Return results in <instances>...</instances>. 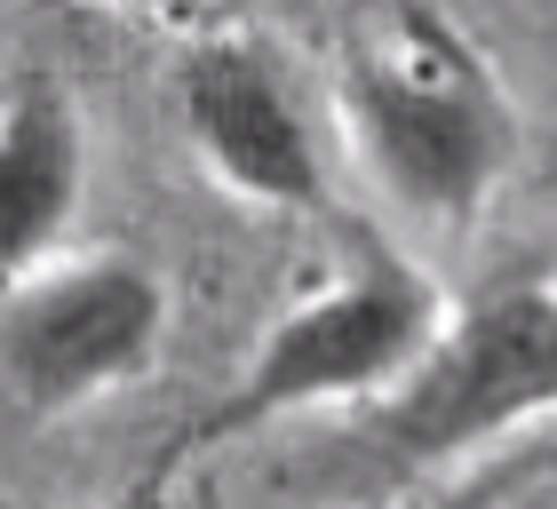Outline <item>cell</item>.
Wrapping results in <instances>:
<instances>
[{"mask_svg": "<svg viewBox=\"0 0 557 509\" xmlns=\"http://www.w3.org/2000/svg\"><path fill=\"white\" fill-rule=\"evenodd\" d=\"M96 509H136V501H96Z\"/></svg>", "mask_w": 557, "mask_h": 509, "instance_id": "7", "label": "cell"}, {"mask_svg": "<svg viewBox=\"0 0 557 509\" xmlns=\"http://www.w3.org/2000/svg\"><path fill=\"white\" fill-rule=\"evenodd\" d=\"M88 199V120L57 72L0 96V295L57 271Z\"/></svg>", "mask_w": 557, "mask_h": 509, "instance_id": "6", "label": "cell"}, {"mask_svg": "<svg viewBox=\"0 0 557 509\" xmlns=\"http://www.w3.org/2000/svg\"><path fill=\"white\" fill-rule=\"evenodd\" d=\"M168 287L128 254H81L0 295V382L24 414H81L160 359Z\"/></svg>", "mask_w": 557, "mask_h": 509, "instance_id": "4", "label": "cell"}, {"mask_svg": "<svg viewBox=\"0 0 557 509\" xmlns=\"http://www.w3.org/2000/svg\"><path fill=\"white\" fill-rule=\"evenodd\" d=\"M446 335V302L438 287L407 263V254H359L335 287L302 295L271 335L247 350V367L232 374L208 414H199L175 454H208L239 430L311 414V406H343V398H391L407 382L430 343Z\"/></svg>", "mask_w": 557, "mask_h": 509, "instance_id": "2", "label": "cell"}, {"mask_svg": "<svg viewBox=\"0 0 557 509\" xmlns=\"http://www.w3.org/2000/svg\"><path fill=\"white\" fill-rule=\"evenodd\" d=\"M542 414H557V287L525 278L446 319L430 359L374 406V454L430 470Z\"/></svg>", "mask_w": 557, "mask_h": 509, "instance_id": "3", "label": "cell"}, {"mask_svg": "<svg viewBox=\"0 0 557 509\" xmlns=\"http://www.w3.org/2000/svg\"><path fill=\"white\" fill-rule=\"evenodd\" d=\"M335 120L367 184L430 232H470L518 160V112L486 48L438 9L343 24Z\"/></svg>", "mask_w": 557, "mask_h": 509, "instance_id": "1", "label": "cell"}, {"mask_svg": "<svg viewBox=\"0 0 557 509\" xmlns=\"http://www.w3.org/2000/svg\"><path fill=\"white\" fill-rule=\"evenodd\" d=\"M175 120L232 199L263 215L326 208V136L287 48L256 24H223L175 64Z\"/></svg>", "mask_w": 557, "mask_h": 509, "instance_id": "5", "label": "cell"}]
</instances>
